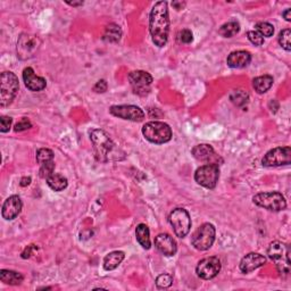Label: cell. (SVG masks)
<instances>
[{"mask_svg":"<svg viewBox=\"0 0 291 291\" xmlns=\"http://www.w3.org/2000/svg\"><path fill=\"white\" fill-rule=\"evenodd\" d=\"M215 227L210 223H204L194 231L193 237H191V244L197 250H208L215 241Z\"/></svg>","mask_w":291,"mask_h":291,"instance_id":"cell-8","label":"cell"},{"mask_svg":"<svg viewBox=\"0 0 291 291\" xmlns=\"http://www.w3.org/2000/svg\"><path fill=\"white\" fill-rule=\"evenodd\" d=\"M255 29V31H257L263 38H270L274 34V26L267 22L257 23Z\"/></svg>","mask_w":291,"mask_h":291,"instance_id":"cell-29","label":"cell"},{"mask_svg":"<svg viewBox=\"0 0 291 291\" xmlns=\"http://www.w3.org/2000/svg\"><path fill=\"white\" fill-rule=\"evenodd\" d=\"M267 256L275 263L280 275L286 277L290 273V248L288 244L273 241L267 248Z\"/></svg>","mask_w":291,"mask_h":291,"instance_id":"cell-3","label":"cell"},{"mask_svg":"<svg viewBox=\"0 0 291 291\" xmlns=\"http://www.w3.org/2000/svg\"><path fill=\"white\" fill-rule=\"evenodd\" d=\"M191 154L196 158L197 160H200V162L207 163V164H217V160L220 157L216 155L215 150L210 145L207 144H201L194 146L191 150Z\"/></svg>","mask_w":291,"mask_h":291,"instance_id":"cell-15","label":"cell"},{"mask_svg":"<svg viewBox=\"0 0 291 291\" xmlns=\"http://www.w3.org/2000/svg\"><path fill=\"white\" fill-rule=\"evenodd\" d=\"M247 37L251 44L257 46V47H260V46L264 45V38L257 31H248Z\"/></svg>","mask_w":291,"mask_h":291,"instance_id":"cell-35","label":"cell"},{"mask_svg":"<svg viewBox=\"0 0 291 291\" xmlns=\"http://www.w3.org/2000/svg\"><path fill=\"white\" fill-rule=\"evenodd\" d=\"M266 264V258L265 256L262 254H258V252H249V254L244 256V257L241 259L240 262V271L242 273L247 274L250 273V272L259 269V267L264 266Z\"/></svg>","mask_w":291,"mask_h":291,"instance_id":"cell-16","label":"cell"},{"mask_svg":"<svg viewBox=\"0 0 291 291\" xmlns=\"http://www.w3.org/2000/svg\"><path fill=\"white\" fill-rule=\"evenodd\" d=\"M291 163V148L289 146L286 147H277L271 149L263 157L262 164L265 167H279L283 165H290Z\"/></svg>","mask_w":291,"mask_h":291,"instance_id":"cell-11","label":"cell"},{"mask_svg":"<svg viewBox=\"0 0 291 291\" xmlns=\"http://www.w3.org/2000/svg\"><path fill=\"white\" fill-rule=\"evenodd\" d=\"M251 62V55L249 51L237 50L230 53L227 58L228 66L231 68H243Z\"/></svg>","mask_w":291,"mask_h":291,"instance_id":"cell-20","label":"cell"},{"mask_svg":"<svg viewBox=\"0 0 291 291\" xmlns=\"http://www.w3.org/2000/svg\"><path fill=\"white\" fill-rule=\"evenodd\" d=\"M136 237L138 242L140 243V246L144 249H150L151 247V241H150V231H149L148 227L144 223L139 224L136 229Z\"/></svg>","mask_w":291,"mask_h":291,"instance_id":"cell-22","label":"cell"},{"mask_svg":"<svg viewBox=\"0 0 291 291\" xmlns=\"http://www.w3.org/2000/svg\"><path fill=\"white\" fill-rule=\"evenodd\" d=\"M31 128H32L31 122H30L26 117H23L20 122H17V123L15 124L14 130H15V132H23V131H26V130H29Z\"/></svg>","mask_w":291,"mask_h":291,"instance_id":"cell-36","label":"cell"},{"mask_svg":"<svg viewBox=\"0 0 291 291\" xmlns=\"http://www.w3.org/2000/svg\"><path fill=\"white\" fill-rule=\"evenodd\" d=\"M172 283H173V278L170 274H160L156 279V286L159 289L170 288Z\"/></svg>","mask_w":291,"mask_h":291,"instance_id":"cell-32","label":"cell"},{"mask_svg":"<svg viewBox=\"0 0 291 291\" xmlns=\"http://www.w3.org/2000/svg\"><path fill=\"white\" fill-rule=\"evenodd\" d=\"M13 123V118L9 116H1L0 117V132L6 133L8 132Z\"/></svg>","mask_w":291,"mask_h":291,"instance_id":"cell-37","label":"cell"},{"mask_svg":"<svg viewBox=\"0 0 291 291\" xmlns=\"http://www.w3.org/2000/svg\"><path fill=\"white\" fill-rule=\"evenodd\" d=\"M143 135L146 140L155 145H163L171 141L173 132L171 126L164 122L152 121L143 126Z\"/></svg>","mask_w":291,"mask_h":291,"instance_id":"cell-4","label":"cell"},{"mask_svg":"<svg viewBox=\"0 0 291 291\" xmlns=\"http://www.w3.org/2000/svg\"><path fill=\"white\" fill-rule=\"evenodd\" d=\"M46 180H47V185L50 187V189H52L53 191H57V193L66 189L68 186L67 179L65 178L64 175L58 173H52L50 177Z\"/></svg>","mask_w":291,"mask_h":291,"instance_id":"cell-26","label":"cell"},{"mask_svg":"<svg viewBox=\"0 0 291 291\" xmlns=\"http://www.w3.org/2000/svg\"><path fill=\"white\" fill-rule=\"evenodd\" d=\"M282 15H283V17H285V20L287 22H290L291 21V9L290 8L286 9L285 11H283Z\"/></svg>","mask_w":291,"mask_h":291,"instance_id":"cell-42","label":"cell"},{"mask_svg":"<svg viewBox=\"0 0 291 291\" xmlns=\"http://www.w3.org/2000/svg\"><path fill=\"white\" fill-rule=\"evenodd\" d=\"M23 207L21 198L16 196V194H13V196L8 197L3 202L2 209H1V215L7 221H11L14 218L18 216V214L21 213Z\"/></svg>","mask_w":291,"mask_h":291,"instance_id":"cell-18","label":"cell"},{"mask_svg":"<svg viewBox=\"0 0 291 291\" xmlns=\"http://www.w3.org/2000/svg\"><path fill=\"white\" fill-rule=\"evenodd\" d=\"M220 179V168L217 164H206L197 168L194 180L199 186L206 189H214Z\"/></svg>","mask_w":291,"mask_h":291,"instance_id":"cell-9","label":"cell"},{"mask_svg":"<svg viewBox=\"0 0 291 291\" xmlns=\"http://www.w3.org/2000/svg\"><path fill=\"white\" fill-rule=\"evenodd\" d=\"M168 221L174 230V233L179 238H185L190 232L191 218L189 213L185 208H175L172 210Z\"/></svg>","mask_w":291,"mask_h":291,"instance_id":"cell-10","label":"cell"},{"mask_svg":"<svg viewBox=\"0 0 291 291\" xmlns=\"http://www.w3.org/2000/svg\"><path fill=\"white\" fill-rule=\"evenodd\" d=\"M230 100L233 105L238 107H243L248 104L249 101V95L244 90H233L230 94Z\"/></svg>","mask_w":291,"mask_h":291,"instance_id":"cell-28","label":"cell"},{"mask_svg":"<svg viewBox=\"0 0 291 291\" xmlns=\"http://www.w3.org/2000/svg\"><path fill=\"white\" fill-rule=\"evenodd\" d=\"M172 5H173V7H174L175 9L180 10V9H183V7L186 6V2H182V1H173V3H172Z\"/></svg>","mask_w":291,"mask_h":291,"instance_id":"cell-41","label":"cell"},{"mask_svg":"<svg viewBox=\"0 0 291 291\" xmlns=\"http://www.w3.org/2000/svg\"><path fill=\"white\" fill-rule=\"evenodd\" d=\"M23 81L25 83V87L28 88L30 91H33V93H38V91L44 90L46 86H47V82L44 78L41 76H38L36 73H34L32 67H26L23 71Z\"/></svg>","mask_w":291,"mask_h":291,"instance_id":"cell-19","label":"cell"},{"mask_svg":"<svg viewBox=\"0 0 291 291\" xmlns=\"http://www.w3.org/2000/svg\"><path fill=\"white\" fill-rule=\"evenodd\" d=\"M52 173H55V162H53V160H50V162H47L40 165L39 175L42 179L49 178Z\"/></svg>","mask_w":291,"mask_h":291,"instance_id":"cell-33","label":"cell"},{"mask_svg":"<svg viewBox=\"0 0 291 291\" xmlns=\"http://www.w3.org/2000/svg\"><path fill=\"white\" fill-rule=\"evenodd\" d=\"M20 89L18 78L13 72H2L0 76V106H9Z\"/></svg>","mask_w":291,"mask_h":291,"instance_id":"cell-5","label":"cell"},{"mask_svg":"<svg viewBox=\"0 0 291 291\" xmlns=\"http://www.w3.org/2000/svg\"><path fill=\"white\" fill-rule=\"evenodd\" d=\"M30 183H31V178L25 177V178H22L21 182H20V186L21 187H28Z\"/></svg>","mask_w":291,"mask_h":291,"instance_id":"cell-40","label":"cell"},{"mask_svg":"<svg viewBox=\"0 0 291 291\" xmlns=\"http://www.w3.org/2000/svg\"><path fill=\"white\" fill-rule=\"evenodd\" d=\"M255 205L271 212H281L287 208V200L282 194L278 191L260 193L252 198Z\"/></svg>","mask_w":291,"mask_h":291,"instance_id":"cell-6","label":"cell"},{"mask_svg":"<svg viewBox=\"0 0 291 291\" xmlns=\"http://www.w3.org/2000/svg\"><path fill=\"white\" fill-rule=\"evenodd\" d=\"M0 280L5 285L9 286H18L24 280V277L20 272L11 271V270H1L0 271Z\"/></svg>","mask_w":291,"mask_h":291,"instance_id":"cell-23","label":"cell"},{"mask_svg":"<svg viewBox=\"0 0 291 291\" xmlns=\"http://www.w3.org/2000/svg\"><path fill=\"white\" fill-rule=\"evenodd\" d=\"M129 82L136 94L146 95L149 93V87L152 83V76L145 71H132L129 73Z\"/></svg>","mask_w":291,"mask_h":291,"instance_id":"cell-14","label":"cell"},{"mask_svg":"<svg viewBox=\"0 0 291 291\" xmlns=\"http://www.w3.org/2000/svg\"><path fill=\"white\" fill-rule=\"evenodd\" d=\"M37 249H38V247L36 246V244H30V246L26 247L24 251L22 252V258H24V259L30 258L33 255V252L36 251Z\"/></svg>","mask_w":291,"mask_h":291,"instance_id":"cell-39","label":"cell"},{"mask_svg":"<svg viewBox=\"0 0 291 291\" xmlns=\"http://www.w3.org/2000/svg\"><path fill=\"white\" fill-rule=\"evenodd\" d=\"M125 254L121 250H115L107 254L104 258V269L106 271H113L121 265L124 260Z\"/></svg>","mask_w":291,"mask_h":291,"instance_id":"cell-21","label":"cell"},{"mask_svg":"<svg viewBox=\"0 0 291 291\" xmlns=\"http://www.w3.org/2000/svg\"><path fill=\"white\" fill-rule=\"evenodd\" d=\"M107 88H108V86H107V82L105 80H99L94 86V91L97 94H104L107 91Z\"/></svg>","mask_w":291,"mask_h":291,"instance_id":"cell-38","label":"cell"},{"mask_svg":"<svg viewBox=\"0 0 291 291\" xmlns=\"http://www.w3.org/2000/svg\"><path fill=\"white\" fill-rule=\"evenodd\" d=\"M221 267V260L218 259V257L212 256V257L201 259L196 267V272L198 277L202 279V280H212L220 273Z\"/></svg>","mask_w":291,"mask_h":291,"instance_id":"cell-13","label":"cell"},{"mask_svg":"<svg viewBox=\"0 0 291 291\" xmlns=\"http://www.w3.org/2000/svg\"><path fill=\"white\" fill-rule=\"evenodd\" d=\"M122 29L120 25L115 24V23H110L106 26L104 36H102V40L106 42H113V44H116L121 40L122 38Z\"/></svg>","mask_w":291,"mask_h":291,"instance_id":"cell-25","label":"cell"},{"mask_svg":"<svg viewBox=\"0 0 291 291\" xmlns=\"http://www.w3.org/2000/svg\"><path fill=\"white\" fill-rule=\"evenodd\" d=\"M149 32L157 47L166 46L170 33V16L166 1L156 2L149 16Z\"/></svg>","mask_w":291,"mask_h":291,"instance_id":"cell-1","label":"cell"},{"mask_svg":"<svg viewBox=\"0 0 291 291\" xmlns=\"http://www.w3.org/2000/svg\"><path fill=\"white\" fill-rule=\"evenodd\" d=\"M90 139L94 145L95 155L99 162L107 163L113 160H123L125 158V152L116 147L104 130L93 129L90 131Z\"/></svg>","mask_w":291,"mask_h":291,"instance_id":"cell-2","label":"cell"},{"mask_svg":"<svg viewBox=\"0 0 291 291\" xmlns=\"http://www.w3.org/2000/svg\"><path fill=\"white\" fill-rule=\"evenodd\" d=\"M291 31L290 29H285L279 34V44L287 51L291 50Z\"/></svg>","mask_w":291,"mask_h":291,"instance_id":"cell-31","label":"cell"},{"mask_svg":"<svg viewBox=\"0 0 291 291\" xmlns=\"http://www.w3.org/2000/svg\"><path fill=\"white\" fill-rule=\"evenodd\" d=\"M178 40L181 42V44H186V45L191 44V42H193V40H194L193 32L188 29L181 30V31L178 33Z\"/></svg>","mask_w":291,"mask_h":291,"instance_id":"cell-34","label":"cell"},{"mask_svg":"<svg viewBox=\"0 0 291 291\" xmlns=\"http://www.w3.org/2000/svg\"><path fill=\"white\" fill-rule=\"evenodd\" d=\"M41 40L38 36L31 33H23L18 38L16 52L21 60H28L33 58L40 50Z\"/></svg>","mask_w":291,"mask_h":291,"instance_id":"cell-7","label":"cell"},{"mask_svg":"<svg viewBox=\"0 0 291 291\" xmlns=\"http://www.w3.org/2000/svg\"><path fill=\"white\" fill-rule=\"evenodd\" d=\"M109 113L125 121L143 122L145 120L144 110L135 105H115L110 107Z\"/></svg>","mask_w":291,"mask_h":291,"instance_id":"cell-12","label":"cell"},{"mask_svg":"<svg viewBox=\"0 0 291 291\" xmlns=\"http://www.w3.org/2000/svg\"><path fill=\"white\" fill-rule=\"evenodd\" d=\"M240 31V24L237 21H230L225 23L218 30V33L224 38H232Z\"/></svg>","mask_w":291,"mask_h":291,"instance_id":"cell-27","label":"cell"},{"mask_svg":"<svg viewBox=\"0 0 291 291\" xmlns=\"http://www.w3.org/2000/svg\"><path fill=\"white\" fill-rule=\"evenodd\" d=\"M53 151L51 149H48V148H41L39 150L37 151V155H36V158H37V162L42 165V164L47 163V162H50V160H53Z\"/></svg>","mask_w":291,"mask_h":291,"instance_id":"cell-30","label":"cell"},{"mask_svg":"<svg viewBox=\"0 0 291 291\" xmlns=\"http://www.w3.org/2000/svg\"><path fill=\"white\" fill-rule=\"evenodd\" d=\"M66 3H67V5H70V6H73V7H78V6H82L83 5V1H79V2L67 1Z\"/></svg>","mask_w":291,"mask_h":291,"instance_id":"cell-43","label":"cell"},{"mask_svg":"<svg viewBox=\"0 0 291 291\" xmlns=\"http://www.w3.org/2000/svg\"><path fill=\"white\" fill-rule=\"evenodd\" d=\"M273 76L262 75L252 80V87H254L255 91H257L258 94H265L273 86Z\"/></svg>","mask_w":291,"mask_h":291,"instance_id":"cell-24","label":"cell"},{"mask_svg":"<svg viewBox=\"0 0 291 291\" xmlns=\"http://www.w3.org/2000/svg\"><path fill=\"white\" fill-rule=\"evenodd\" d=\"M155 247L159 252L165 256H174L177 254V241L168 233H160L155 238Z\"/></svg>","mask_w":291,"mask_h":291,"instance_id":"cell-17","label":"cell"}]
</instances>
